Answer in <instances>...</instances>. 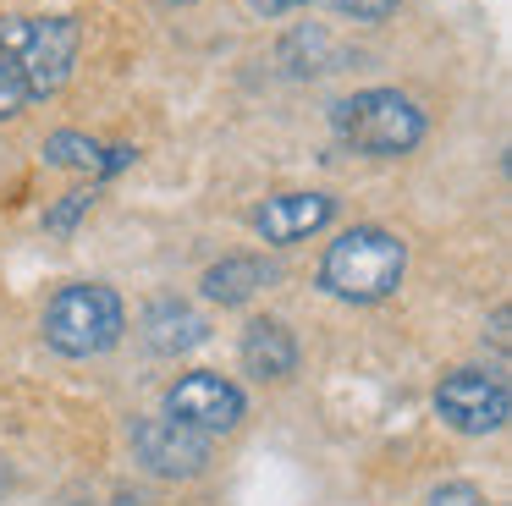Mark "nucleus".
Segmentation results:
<instances>
[{
  "instance_id": "nucleus-1",
  "label": "nucleus",
  "mask_w": 512,
  "mask_h": 506,
  "mask_svg": "<svg viewBox=\"0 0 512 506\" xmlns=\"http://www.w3.org/2000/svg\"><path fill=\"white\" fill-rule=\"evenodd\" d=\"M408 275V242L386 226H347L320 259V292L336 303H386Z\"/></svg>"
},
{
  "instance_id": "nucleus-2",
  "label": "nucleus",
  "mask_w": 512,
  "mask_h": 506,
  "mask_svg": "<svg viewBox=\"0 0 512 506\" xmlns=\"http://www.w3.org/2000/svg\"><path fill=\"white\" fill-rule=\"evenodd\" d=\"M331 127L347 149L375 154V160H397V154H413L424 143V110L413 94L402 88H358V94L336 99Z\"/></svg>"
},
{
  "instance_id": "nucleus-3",
  "label": "nucleus",
  "mask_w": 512,
  "mask_h": 506,
  "mask_svg": "<svg viewBox=\"0 0 512 506\" xmlns=\"http://www.w3.org/2000/svg\"><path fill=\"white\" fill-rule=\"evenodd\" d=\"M39 330H45L50 352H61V358H100L122 341L127 308L105 281H67L45 303Z\"/></svg>"
},
{
  "instance_id": "nucleus-4",
  "label": "nucleus",
  "mask_w": 512,
  "mask_h": 506,
  "mask_svg": "<svg viewBox=\"0 0 512 506\" xmlns=\"http://www.w3.org/2000/svg\"><path fill=\"white\" fill-rule=\"evenodd\" d=\"M83 28L72 17H0V55L17 66L28 99H50L72 77Z\"/></svg>"
},
{
  "instance_id": "nucleus-5",
  "label": "nucleus",
  "mask_w": 512,
  "mask_h": 506,
  "mask_svg": "<svg viewBox=\"0 0 512 506\" xmlns=\"http://www.w3.org/2000/svg\"><path fill=\"white\" fill-rule=\"evenodd\" d=\"M435 413L457 435H496L512 418V391L496 369L463 363V369L441 374V385H435Z\"/></svg>"
},
{
  "instance_id": "nucleus-6",
  "label": "nucleus",
  "mask_w": 512,
  "mask_h": 506,
  "mask_svg": "<svg viewBox=\"0 0 512 506\" xmlns=\"http://www.w3.org/2000/svg\"><path fill=\"white\" fill-rule=\"evenodd\" d=\"M248 413V396L237 391L226 374H210V369H188L166 385V418L199 429V435H232Z\"/></svg>"
},
{
  "instance_id": "nucleus-7",
  "label": "nucleus",
  "mask_w": 512,
  "mask_h": 506,
  "mask_svg": "<svg viewBox=\"0 0 512 506\" xmlns=\"http://www.w3.org/2000/svg\"><path fill=\"white\" fill-rule=\"evenodd\" d=\"M133 451L149 473H160V479H199V473L210 468V435H199V429L177 424V418H166V413L138 418Z\"/></svg>"
},
{
  "instance_id": "nucleus-8",
  "label": "nucleus",
  "mask_w": 512,
  "mask_h": 506,
  "mask_svg": "<svg viewBox=\"0 0 512 506\" xmlns=\"http://www.w3.org/2000/svg\"><path fill=\"white\" fill-rule=\"evenodd\" d=\"M336 220V198L331 193H270L254 209V231L270 248H292V242L314 237Z\"/></svg>"
},
{
  "instance_id": "nucleus-9",
  "label": "nucleus",
  "mask_w": 512,
  "mask_h": 506,
  "mask_svg": "<svg viewBox=\"0 0 512 506\" xmlns=\"http://www.w3.org/2000/svg\"><path fill=\"white\" fill-rule=\"evenodd\" d=\"M138 336H144V347L160 352V358H182V352H193V347L210 341V319H204L193 303H182V297H160V303L144 308Z\"/></svg>"
},
{
  "instance_id": "nucleus-10",
  "label": "nucleus",
  "mask_w": 512,
  "mask_h": 506,
  "mask_svg": "<svg viewBox=\"0 0 512 506\" xmlns=\"http://www.w3.org/2000/svg\"><path fill=\"white\" fill-rule=\"evenodd\" d=\"M237 358L254 380L265 385H281L298 374V336H292L281 319H248L243 341H237Z\"/></svg>"
},
{
  "instance_id": "nucleus-11",
  "label": "nucleus",
  "mask_w": 512,
  "mask_h": 506,
  "mask_svg": "<svg viewBox=\"0 0 512 506\" xmlns=\"http://www.w3.org/2000/svg\"><path fill=\"white\" fill-rule=\"evenodd\" d=\"M270 281H276V270H270L259 253H226L221 264H210V270L199 275V292L221 308H243L248 297L265 292Z\"/></svg>"
},
{
  "instance_id": "nucleus-12",
  "label": "nucleus",
  "mask_w": 512,
  "mask_h": 506,
  "mask_svg": "<svg viewBox=\"0 0 512 506\" xmlns=\"http://www.w3.org/2000/svg\"><path fill=\"white\" fill-rule=\"evenodd\" d=\"M45 160L61 171H83V176H105V143L89 132H50L45 138Z\"/></svg>"
},
{
  "instance_id": "nucleus-13",
  "label": "nucleus",
  "mask_w": 512,
  "mask_h": 506,
  "mask_svg": "<svg viewBox=\"0 0 512 506\" xmlns=\"http://www.w3.org/2000/svg\"><path fill=\"white\" fill-rule=\"evenodd\" d=\"M89 209H94V187H72V193H61V204L45 209V231L50 237H72Z\"/></svg>"
},
{
  "instance_id": "nucleus-14",
  "label": "nucleus",
  "mask_w": 512,
  "mask_h": 506,
  "mask_svg": "<svg viewBox=\"0 0 512 506\" xmlns=\"http://www.w3.org/2000/svg\"><path fill=\"white\" fill-rule=\"evenodd\" d=\"M28 105H34V99H28V88H23V77H17V66L0 55V121H17Z\"/></svg>"
},
{
  "instance_id": "nucleus-15",
  "label": "nucleus",
  "mask_w": 512,
  "mask_h": 506,
  "mask_svg": "<svg viewBox=\"0 0 512 506\" xmlns=\"http://www.w3.org/2000/svg\"><path fill=\"white\" fill-rule=\"evenodd\" d=\"M342 17H353V22H364V28H375V22H391L397 17V6L402 0H331Z\"/></svg>"
},
{
  "instance_id": "nucleus-16",
  "label": "nucleus",
  "mask_w": 512,
  "mask_h": 506,
  "mask_svg": "<svg viewBox=\"0 0 512 506\" xmlns=\"http://www.w3.org/2000/svg\"><path fill=\"white\" fill-rule=\"evenodd\" d=\"M430 506H490V501H485V490H479V484L452 479V484H435V490H430Z\"/></svg>"
},
{
  "instance_id": "nucleus-17",
  "label": "nucleus",
  "mask_w": 512,
  "mask_h": 506,
  "mask_svg": "<svg viewBox=\"0 0 512 506\" xmlns=\"http://www.w3.org/2000/svg\"><path fill=\"white\" fill-rule=\"evenodd\" d=\"M303 6H314V0H248V11H259V17H287V11Z\"/></svg>"
},
{
  "instance_id": "nucleus-18",
  "label": "nucleus",
  "mask_w": 512,
  "mask_h": 506,
  "mask_svg": "<svg viewBox=\"0 0 512 506\" xmlns=\"http://www.w3.org/2000/svg\"><path fill=\"white\" fill-rule=\"evenodd\" d=\"M490 347L507 352V303H496V314H490Z\"/></svg>"
},
{
  "instance_id": "nucleus-19",
  "label": "nucleus",
  "mask_w": 512,
  "mask_h": 506,
  "mask_svg": "<svg viewBox=\"0 0 512 506\" xmlns=\"http://www.w3.org/2000/svg\"><path fill=\"white\" fill-rule=\"evenodd\" d=\"M171 6H188V0H171Z\"/></svg>"
}]
</instances>
